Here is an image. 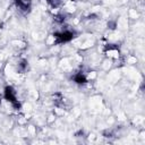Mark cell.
<instances>
[{"instance_id":"cell-2","label":"cell","mask_w":145,"mask_h":145,"mask_svg":"<svg viewBox=\"0 0 145 145\" xmlns=\"http://www.w3.org/2000/svg\"><path fill=\"white\" fill-rule=\"evenodd\" d=\"M72 79H74V82H76L77 84H85V83L87 82V79H86V75H85L84 72H82V71L75 74L74 77H72Z\"/></svg>"},{"instance_id":"cell-1","label":"cell","mask_w":145,"mask_h":145,"mask_svg":"<svg viewBox=\"0 0 145 145\" xmlns=\"http://www.w3.org/2000/svg\"><path fill=\"white\" fill-rule=\"evenodd\" d=\"M3 96H5V99H6L8 102L11 103V105H12L15 109H19V108H20V103H19L18 100H17L16 92H15V89L12 88V86H6V87H5Z\"/></svg>"},{"instance_id":"cell-3","label":"cell","mask_w":145,"mask_h":145,"mask_svg":"<svg viewBox=\"0 0 145 145\" xmlns=\"http://www.w3.org/2000/svg\"><path fill=\"white\" fill-rule=\"evenodd\" d=\"M0 102H1V100H0Z\"/></svg>"}]
</instances>
